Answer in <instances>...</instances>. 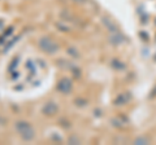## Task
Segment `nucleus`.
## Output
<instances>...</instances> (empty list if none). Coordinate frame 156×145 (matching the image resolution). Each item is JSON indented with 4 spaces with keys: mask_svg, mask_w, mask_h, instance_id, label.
<instances>
[{
    "mask_svg": "<svg viewBox=\"0 0 156 145\" xmlns=\"http://www.w3.org/2000/svg\"><path fill=\"white\" fill-rule=\"evenodd\" d=\"M16 127V131L18 132L20 137L25 141H30V140L34 139L35 136V131H34L33 126L29 123V122H25V120H18V122L14 124Z\"/></svg>",
    "mask_w": 156,
    "mask_h": 145,
    "instance_id": "1",
    "label": "nucleus"
},
{
    "mask_svg": "<svg viewBox=\"0 0 156 145\" xmlns=\"http://www.w3.org/2000/svg\"><path fill=\"white\" fill-rule=\"evenodd\" d=\"M38 44H39V48H41L44 53H48V55H53V53H56L58 51V44L48 36L41 38L38 42Z\"/></svg>",
    "mask_w": 156,
    "mask_h": 145,
    "instance_id": "2",
    "label": "nucleus"
},
{
    "mask_svg": "<svg viewBox=\"0 0 156 145\" xmlns=\"http://www.w3.org/2000/svg\"><path fill=\"white\" fill-rule=\"evenodd\" d=\"M56 88L58 92H61V93H69L72 88H73V84H72V82L70 79H68V78H61L60 80L57 82V86H56Z\"/></svg>",
    "mask_w": 156,
    "mask_h": 145,
    "instance_id": "3",
    "label": "nucleus"
},
{
    "mask_svg": "<svg viewBox=\"0 0 156 145\" xmlns=\"http://www.w3.org/2000/svg\"><path fill=\"white\" fill-rule=\"evenodd\" d=\"M57 105L53 103V101H50V103H47L44 106H43V113L46 115H55L57 113Z\"/></svg>",
    "mask_w": 156,
    "mask_h": 145,
    "instance_id": "4",
    "label": "nucleus"
},
{
    "mask_svg": "<svg viewBox=\"0 0 156 145\" xmlns=\"http://www.w3.org/2000/svg\"><path fill=\"white\" fill-rule=\"evenodd\" d=\"M72 2H74V3H77V4H82V3H85L86 0H72Z\"/></svg>",
    "mask_w": 156,
    "mask_h": 145,
    "instance_id": "5",
    "label": "nucleus"
}]
</instances>
